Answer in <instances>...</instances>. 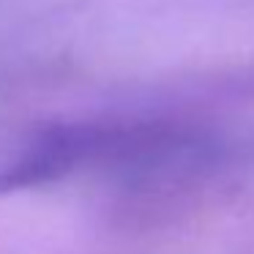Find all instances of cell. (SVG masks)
I'll return each instance as SVG.
<instances>
[{
    "mask_svg": "<svg viewBox=\"0 0 254 254\" xmlns=\"http://www.w3.org/2000/svg\"><path fill=\"white\" fill-rule=\"evenodd\" d=\"M123 134L93 123L0 121V194L61 181L93 156L121 148Z\"/></svg>",
    "mask_w": 254,
    "mask_h": 254,
    "instance_id": "cell-1",
    "label": "cell"
}]
</instances>
